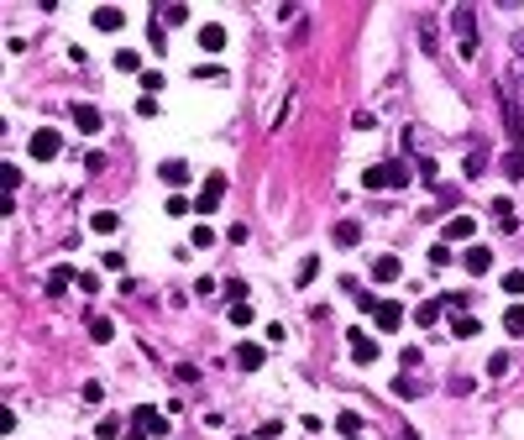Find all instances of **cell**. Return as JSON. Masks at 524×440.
<instances>
[{
	"mask_svg": "<svg viewBox=\"0 0 524 440\" xmlns=\"http://www.w3.org/2000/svg\"><path fill=\"white\" fill-rule=\"evenodd\" d=\"M26 152H32V163H52V157L63 152V131L37 126V131H32V142H26Z\"/></svg>",
	"mask_w": 524,
	"mask_h": 440,
	"instance_id": "3",
	"label": "cell"
},
{
	"mask_svg": "<svg viewBox=\"0 0 524 440\" xmlns=\"http://www.w3.org/2000/svg\"><path fill=\"white\" fill-rule=\"evenodd\" d=\"M89 231H95V236H116L121 215H116V210H95V215H89Z\"/></svg>",
	"mask_w": 524,
	"mask_h": 440,
	"instance_id": "14",
	"label": "cell"
},
{
	"mask_svg": "<svg viewBox=\"0 0 524 440\" xmlns=\"http://www.w3.org/2000/svg\"><path fill=\"white\" fill-rule=\"evenodd\" d=\"M330 236H335L341 247H357V242H362V220H335V231H330Z\"/></svg>",
	"mask_w": 524,
	"mask_h": 440,
	"instance_id": "19",
	"label": "cell"
},
{
	"mask_svg": "<svg viewBox=\"0 0 524 440\" xmlns=\"http://www.w3.org/2000/svg\"><path fill=\"white\" fill-rule=\"evenodd\" d=\"M69 283H79L74 268H52V273H48V293H52V299H63V288H69Z\"/></svg>",
	"mask_w": 524,
	"mask_h": 440,
	"instance_id": "16",
	"label": "cell"
},
{
	"mask_svg": "<svg viewBox=\"0 0 524 440\" xmlns=\"http://www.w3.org/2000/svg\"><path fill=\"white\" fill-rule=\"evenodd\" d=\"M189 242H194V247H215V231H210V225H194Z\"/></svg>",
	"mask_w": 524,
	"mask_h": 440,
	"instance_id": "35",
	"label": "cell"
},
{
	"mask_svg": "<svg viewBox=\"0 0 524 440\" xmlns=\"http://www.w3.org/2000/svg\"><path fill=\"white\" fill-rule=\"evenodd\" d=\"M225 173H205V184H199V199H194V215H215V205L225 199Z\"/></svg>",
	"mask_w": 524,
	"mask_h": 440,
	"instance_id": "4",
	"label": "cell"
},
{
	"mask_svg": "<svg viewBox=\"0 0 524 440\" xmlns=\"http://www.w3.org/2000/svg\"><path fill=\"white\" fill-rule=\"evenodd\" d=\"M126 440H147V430H126Z\"/></svg>",
	"mask_w": 524,
	"mask_h": 440,
	"instance_id": "39",
	"label": "cell"
},
{
	"mask_svg": "<svg viewBox=\"0 0 524 440\" xmlns=\"http://www.w3.org/2000/svg\"><path fill=\"white\" fill-rule=\"evenodd\" d=\"M89 336H95L100 346H105V341H111V336H116V325H111V315H89Z\"/></svg>",
	"mask_w": 524,
	"mask_h": 440,
	"instance_id": "24",
	"label": "cell"
},
{
	"mask_svg": "<svg viewBox=\"0 0 524 440\" xmlns=\"http://www.w3.org/2000/svg\"><path fill=\"white\" fill-rule=\"evenodd\" d=\"M199 47H205V52H225V26L205 21V26H199Z\"/></svg>",
	"mask_w": 524,
	"mask_h": 440,
	"instance_id": "13",
	"label": "cell"
},
{
	"mask_svg": "<svg viewBox=\"0 0 524 440\" xmlns=\"http://www.w3.org/2000/svg\"><path fill=\"white\" fill-rule=\"evenodd\" d=\"M394 393H398V398H414V393H420V383H409V378H398V383H394Z\"/></svg>",
	"mask_w": 524,
	"mask_h": 440,
	"instance_id": "38",
	"label": "cell"
},
{
	"mask_svg": "<svg viewBox=\"0 0 524 440\" xmlns=\"http://www.w3.org/2000/svg\"><path fill=\"white\" fill-rule=\"evenodd\" d=\"M398 325H404V310H398L394 299H383L378 304V330H398Z\"/></svg>",
	"mask_w": 524,
	"mask_h": 440,
	"instance_id": "17",
	"label": "cell"
},
{
	"mask_svg": "<svg viewBox=\"0 0 524 440\" xmlns=\"http://www.w3.org/2000/svg\"><path fill=\"white\" fill-rule=\"evenodd\" d=\"M488 372H493V378H503V372H508V351H493L488 356Z\"/></svg>",
	"mask_w": 524,
	"mask_h": 440,
	"instance_id": "36",
	"label": "cell"
},
{
	"mask_svg": "<svg viewBox=\"0 0 524 440\" xmlns=\"http://www.w3.org/2000/svg\"><path fill=\"white\" fill-rule=\"evenodd\" d=\"M451 330H456L462 341H472V336H482V320H477V315H456V325H451Z\"/></svg>",
	"mask_w": 524,
	"mask_h": 440,
	"instance_id": "22",
	"label": "cell"
},
{
	"mask_svg": "<svg viewBox=\"0 0 524 440\" xmlns=\"http://www.w3.org/2000/svg\"><path fill=\"white\" fill-rule=\"evenodd\" d=\"M74 126L84 131V137H100V131H105V115H100V105L79 100V105H74Z\"/></svg>",
	"mask_w": 524,
	"mask_h": 440,
	"instance_id": "5",
	"label": "cell"
},
{
	"mask_svg": "<svg viewBox=\"0 0 524 440\" xmlns=\"http://www.w3.org/2000/svg\"><path fill=\"white\" fill-rule=\"evenodd\" d=\"M493 220H498L503 231H514V225H519V215H514V205H508V199H493Z\"/></svg>",
	"mask_w": 524,
	"mask_h": 440,
	"instance_id": "23",
	"label": "cell"
},
{
	"mask_svg": "<svg viewBox=\"0 0 524 440\" xmlns=\"http://www.w3.org/2000/svg\"><path fill=\"white\" fill-rule=\"evenodd\" d=\"M472 231H477V220H472V215H451V220H446V231H440V242H472Z\"/></svg>",
	"mask_w": 524,
	"mask_h": 440,
	"instance_id": "11",
	"label": "cell"
},
{
	"mask_svg": "<svg viewBox=\"0 0 524 440\" xmlns=\"http://www.w3.org/2000/svg\"><path fill=\"white\" fill-rule=\"evenodd\" d=\"M414 320H420V325H435V320H440V304H435V299H425L420 310H414Z\"/></svg>",
	"mask_w": 524,
	"mask_h": 440,
	"instance_id": "30",
	"label": "cell"
},
{
	"mask_svg": "<svg viewBox=\"0 0 524 440\" xmlns=\"http://www.w3.org/2000/svg\"><path fill=\"white\" fill-rule=\"evenodd\" d=\"M462 268L472 273V278L493 273V252H488V247H467V252H462Z\"/></svg>",
	"mask_w": 524,
	"mask_h": 440,
	"instance_id": "9",
	"label": "cell"
},
{
	"mask_svg": "<svg viewBox=\"0 0 524 440\" xmlns=\"http://www.w3.org/2000/svg\"><path fill=\"white\" fill-rule=\"evenodd\" d=\"M231 325H252V304H247V299L231 304Z\"/></svg>",
	"mask_w": 524,
	"mask_h": 440,
	"instance_id": "33",
	"label": "cell"
},
{
	"mask_svg": "<svg viewBox=\"0 0 524 440\" xmlns=\"http://www.w3.org/2000/svg\"><path fill=\"white\" fill-rule=\"evenodd\" d=\"M0 179H6V194L16 199V184H21V168H16V163H6V168H0Z\"/></svg>",
	"mask_w": 524,
	"mask_h": 440,
	"instance_id": "32",
	"label": "cell"
},
{
	"mask_svg": "<svg viewBox=\"0 0 524 440\" xmlns=\"http://www.w3.org/2000/svg\"><path fill=\"white\" fill-rule=\"evenodd\" d=\"M409 184V168L404 163H372V168H362V189H404Z\"/></svg>",
	"mask_w": 524,
	"mask_h": 440,
	"instance_id": "2",
	"label": "cell"
},
{
	"mask_svg": "<svg viewBox=\"0 0 524 440\" xmlns=\"http://www.w3.org/2000/svg\"><path fill=\"white\" fill-rule=\"evenodd\" d=\"M335 430H341L346 440H362V419L352 414V409H346V414H341V419H335Z\"/></svg>",
	"mask_w": 524,
	"mask_h": 440,
	"instance_id": "28",
	"label": "cell"
},
{
	"mask_svg": "<svg viewBox=\"0 0 524 440\" xmlns=\"http://www.w3.org/2000/svg\"><path fill=\"white\" fill-rule=\"evenodd\" d=\"M131 424L147 435H168V419H163V409H152V404H142V409H131Z\"/></svg>",
	"mask_w": 524,
	"mask_h": 440,
	"instance_id": "6",
	"label": "cell"
},
{
	"mask_svg": "<svg viewBox=\"0 0 524 440\" xmlns=\"http://www.w3.org/2000/svg\"><path fill=\"white\" fill-rule=\"evenodd\" d=\"M184 21H189V11H184V6H163V26H184Z\"/></svg>",
	"mask_w": 524,
	"mask_h": 440,
	"instance_id": "34",
	"label": "cell"
},
{
	"mask_svg": "<svg viewBox=\"0 0 524 440\" xmlns=\"http://www.w3.org/2000/svg\"><path fill=\"white\" fill-rule=\"evenodd\" d=\"M503 179H524V147H508V152H503Z\"/></svg>",
	"mask_w": 524,
	"mask_h": 440,
	"instance_id": "20",
	"label": "cell"
},
{
	"mask_svg": "<svg viewBox=\"0 0 524 440\" xmlns=\"http://www.w3.org/2000/svg\"><path fill=\"white\" fill-rule=\"evenodd\" d=\"M503 330L508 336H524V304H508L503 310Z\"/></svg>",
	"mask_w": 524,
	"mask_h": 440,
	"instance_id": "25",
	"label": "cell"
},
{
	"mask_svg": "<svg viewBox=\"0 0 524 440\" xmlns=\"http://www.w3.org/2000/svg\"><path fill=\"white\" fill-rule=\"evenodd\" d=\"M503 293H508V299H519V293H524V268H508L503 273Z\"/></svg>",
	"mask_w": 524,
	"mask_h": 440,
	"instance_id": "29",
	"label": "cell"
},
{
	"mask_svg": "<svg viewBox=\"0 0 524 440\" xmlns=\"http://www.w3.org/2000/svg\"><path fill=\"white\" fill-rule=\"evenodd\" d=\"M121 424H131V419H116V414H105V419L95 424V435H100V440H126V430H121Z\"/></svg>",
	"mask_w": 524,
	"mask_h": 440,
	"instance_id": "21",
	"label": "cell"
},
{
	"mask_svg": "<svg viewBox=\"0 0 524 440\" xmlns=\"http://www.w3.org/2000/svg\"><path fill=\"white\" fill-rule=\"evenodd\" d=\"M315 278H320V257H304V262H299V273H294V283L304 288V283H315Z\"/></svg>",
	"mask_w": 524,
	"mask_h": 440,
	"instance_id": "27",
	"label": "cell"
},
{
	"mask_svg": "<svg viewBox=\"0 0 524 440\" xmlns=\"http://www.w3.org/2000/svg\"><path fill=\"white\" fill-rule=\"evenodd\" d=\"M451 32H456V52L477 58V6H451Z\"/></svg>",
	"mask_w": 524,
	"mask_h": 440,
	"instance_id": "1",
	"label": "cell"
},
{
	"mask_svg": "<svg viewBox=\"0 0 524 440\" xmlns=\"http://www.w3.org/2000/svg\"><path fill=\"white\" fill-rule=\"evenodd\" d=\"M116 69H121V74H137V69H142V52H137V47H121V52H116Z\"/></svg>",
	"mask_w": 524,
	"mask_h": 440,
	"instance_id": "26",
	"label": "cell"
},
{
	"mask_svg": "<svg viewBox=\"0 0 524 440\" xmlns=\"http://www.w3.org/2000/svg\"><path fill=\"white\" fill-rule=\"evenodd\" d=\"M503 121H508V137H514V147H524V121H519V100H514V89H503Z\"/></svg>",
	"mask_w": 524,
	"mask_h": 440,
	"instance_id": "10",
	"label": "cell"
},
{
	"mask_svg": "<svg viewBox=\"0 0 524 440\" xmlns=\"http://www.w3.org/2000/svg\"><path fill=\"white\" fill-rule=\"evenodd\" d=\"M262 362H267V341H241L236 346V367L241 372H257Z\"/></svg>",
	"mask_w": 524,
	"mask_h": 440,
	"instance_id": "8",
	"label": "cell"
},
{
	"mask_svg": "<svg viewBox=\"0 0 524 440\" xmlns=\"http://www.w3.org/2000/svg\"><path fill=\"white\" fill-rule=\"evenodd\" d=\"M514 47H519V58H524V32H519V37H514Z\"/></svg>",
	"mask_w": 524,
	"mask_h": 440,
	"instance_id": "40",
	"label": "cell"
},
{
	"mask_svg": "<svg viewBox=\"0 0 524 440\" xmlns=\"http://www.w3.org/2000/svg\"><path fill=\"white\" fill-rule=\"evenodd\" d=\"M346 341H352V362H357V367H372V362H378V341H372L367 330H352Z\"/></svg>",
	"mask_w": 524,
	"mask_h": 440,
	"instance_id": "7",
	"label": "cell"
},
{
	"mask_svg": "<svg viewBox=\"0 0 524 440\" xmlns=\"http://www.w3.org/2000/svg\"><path fill=\"white\" fill-rule=\"evenodd\" d=\"M372 278H378V283H394V278H404V262H398V257H378V262H372Z\"/></svg>",
	"mask_w": 524,
	"mask_h": 440,
	"instance_id": "15",
	"label": "cell"
},
{
	"mask_svg": "<svg viewBox=\"0 0 524 440\" xmlns=\"http://www.w3.org/2000/svg\"><path fill=\"white\" fill-rule=\"evenodd\" d=\"M89 21H95L100 32H121V26H126V11H116V6H95V11H89Z\"/></svg>",
	"mask_w": 524,
	"mask_h": 440,
	"instance_id": "12",
	"label": "cell"
},
{
	"mask_svg": "<svg viewBox=\"0 0 524 440\" xmlns=\"http://www.w3.org/2000/svg\"><path fill=\"white\" fill-rule=\"evenodd\" d=\"M430 268H451V247H446V242L430 247Z\"/></svg>",
	"mask_w": 524,
	"mask_h": 440,
	"instance_id": "31",
	"label": "cell"
},
{
	"mask_svg": "<svg viewBox=\"0 0 524 440\" xmlns=\"http://www.w3.org/2000/svg\"><path fill=\"white\" fill-rule=\"evenodd\" d=\"M157 173H163V184H173V189H184V184H189V168H184L179 157H168V163L157 168Z\"/></svg>",
	"mask_w": 524,
	"mask_h": 440,
	"instance_id": "18",
	"label": "cell"
},
{
	"mask_svg": "<svg viewBox=\"0 0 524 440\" xmlns=\"http://www.w3.org/2000/svg\"><path fill=\"white\" fill-rule=\"evenodd\" d=\"M100 262H105V273H126V257H121V252H105Z\"/></svg>",
	"mask_w": 524,
	"mask_h": 440,
	"instance_id": "37",
	"label": "cell"
}]
</instances>
